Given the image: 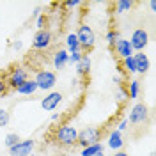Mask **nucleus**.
<instances>
[{"label": "nucleus", "mask_w": 156, "mask_h": 156, "mask_svg": "<svg viewBox=\"0 0 156 156\" xmlns=\"http://www.w3.org/2000/svg\"><path fill=\"white\" fill-rule=\"evenodd\" d=\"M78 140V129L71 124H60L55 129V142L60 147H73L76 146Z\"/></svg>", "instance_id": "obj_1"}, {"label": "nucleus", "mask_w": 156, "mask_h": 156, "mask_svg": "<svg viewBox=\"0 0 156 156\" xmlns=\"http://www.w3.org/2000/svg\"><path fill=\"white\" fill-rule=\"evenodd\" d=\"M75 34H76V39H78V44H80L82 53H89L90 50L96 46V34H94V30L90 29L87 23L78 25V29Z\"/></svg>", "instance_id": "obj_2"}, {"label": "nucleus", "mask_w": 156, "mask_h": 156, "mask_svg": "<svg viewBox=\"0 0 156 156\" xmlns=\"http://www.w3.org/2000/svg\"><path fill=\"white\" fill-rule=\"evenodd\" d=\"M101 136H103V129L98 126H85L83 129L78 131V140L76 144L82 149L87 146H92V144H98L101 142Z\"/></svg>", "instance_id": "obj_3"}, {"label": "nucleus", "mask_w": 156, "mask_h": 156, "mask_svg": "<svg viewBox=\"0 0 156 156\" xmlns=\"http://www.w3.org/2000/svg\"><path fill=\"white\" fill-rule=\"evenodd\" d=\"M32 80L36 82L37 90H46V92H50V90H53V87L57 85V73L41 68V69H37L36 76L32 78Z\"/></svg>", "instance_id": "obj_4"}, {"label": "nucleus", "mask_w": 156, "mask_h": 156, "mask_svg": "<svg viewBox=\"0 0 156 156\" xmlns=\"http://www.w3.org/2000/svg\"><path fill=\"white\" fill-rule=\"evenodd\" d=\"M4 78H5L7 87L12 89V90H16L23 82L29 80V71H27V68H23V66H12L9 69V73H7V76H4Z\"/></svg>", "instance_id": "obj_5"}, {"label": "nucleus", "mask_w": 156, "mask_h": 156, "mask_svg": "<svg viewBox=\"0 0 156 156\" xmlns=\"http://www.w3.org/2000/svg\"><path fill=\"white\" fill-rule=\"evenodd\" d=\"M126 121H128V124H133V126L146 124L149 121V108H147V105L146 103H135L133 107L129 108V117Z\"/></svg>", "instance_id": "obj_6"}, {"label": "nucleus", "mask_w": 156, "mask_h": 156, "mask_svg": "<svg viewBox=\"0 0 156 156\" xmlns=\"http://www.w3.org/2000/svg\"><path fill=\"white\" fill-rule=\"evenodd\" d=\"M53 43V34L50 29L44 30H37L34 34V39H32V48L37 50V51H46V50L51 46Z\"/></svg>", "instance_id": "obj_7"}, {"label": "nucleus", "mask_w": 156, "mask_h": 156, "mask_svg": "<svg viewBox=\"0 0 156 156\" xmlns=\"http://www.w3.org/2000/svg\"><path fill=\"white\" fill-rule=\"evenodd\" d=\"M129 41V44H131V48L133 51H144L146 46L149 44V32L146 29H136L133 30V34H131V37L128 39Z\"/></svg>", "instance_id": "obj_8"}, {"label": "nucleus", "mask_w": 156, "mask_h": 156, "mask_svg": "<svg viewBox=\"0 0 156 156\" xmlns=\"http://www.w3.org/2000/svg\"><path fill=\"white\" fill-rule=\"evenodd\" d=\"M34 149H36V140L25 138V140L16 142L12 147H9V154L11 156H32Z\"/></svg>", "instance_id": "obj_9"}, {"label": "nucleus", "mask_w": 156, "mask_h": 156, "mask_svg": "<svg viewBox=\"0 0 156 156\" xmlns=\"http://www.w3.org/2000/svg\"><path fill=\"white\" fill-rule=\"evenodd\" d=\"M62 99H64V94L60 90H50L48 94L41 99V108L44 112H53V110L58 108V105L62 103Z\"/></svg>", "instance_id": "obj_10"}, {"label": "nucleus", "mask_w": 156, "mask_h": 156, "mask_svg": "<svg viewBox=\"0 0 156 156\" xmlns=\"http://www.w3.org/2000/svg\"><path fill=\"white\" fill-rule=\"evenodd\" d=\"M133 62H135V73L146 75L147 71L151 69V60L144 51H136L133 53Z\"/></svg>", "instance_id": "obj_11"}, {"label": "nucleus", "mask_w": 156, "mask_h": 156, "mask_svg": "<svg viewBox=\"0 0 156 156\" xmlns=\"http://www.w3.org/2000/svg\"><path fill=\"white\" fill-rule=\"evenodd\" d=\"M114 50H115V53L119 55L121 58H128V57H133V48H131V44H129V41L128 39H122L119 37L115 41V44H114Z\"/></svg>", "instance_id": "obj_12"}, {"label": "nucleus", "mask_w": 156, "mask_h": 156, "mask_svg": "<svg viewBox=\"0 0 156 156\" xmlns=\"http://www.w3.org/2000/svg\"><path fill=\"white\" fill-rule=\"evenodd\" d=\"M107 146L115 153V151H122L124 147V138H122V133H119L117 129H112L108 133V140H107Z\"/></svg>", "instance_id": "obj_13"}, {"label": "nucleus", "mask_w": 156, "mask_h": 156, "mask_svg": "<svg viewBox=\"0 0 156 156\" xmlns=\"http://www.w3.org/2000/svg\"><path fill=\"white\" fill-rule=\"evenodd\" d=\"M75 68H76V75H78V76H89L90 68H92L90 55H89V53H82V58L75 64Z\"/></svg>", "instance_id": "obj_14"}, {"label": "nucleus", "mask_w": 156, "mask_h": 156, "mask_svg": "<svg viewBox=\"0 0 156 156\" xmlns=\"http://www.w3.org/2000/svg\"><path fill=\"white\" fill-rule=\"evenodd\" d=\"M68 57H69V53L66 51V48H58L53 55H51V66L55 69H64L66 66H68Z\"/></svg>", "instance_id": "obj_15"}, {"label": "nucleus", "mask_w": 156, "mask_h": 156, "mask_svg": "<svg viewBox=\"0 0 156 156\" xmlns=\"http://www.w3.org/2000/svg\"><path fill=\"white\" fill-rule=\"evenodd\" d=\"M16 92L21 94V96H34V94L37 92V85H36V82H34L32 78H29L27 82H23V83L16 89Z\"/></svg>", "instance_id": "obj_16"}, {"label": "nucleus", "mask_w": 156, "mask_h": 156, "mask_svg": "<svg viewBox=\"0 0 156 156\" xmlns=\"http://www.w3.org/2000/svg\"><path fill=\"white\" fill-rule=\"evenodd\" d=\"M66 51H68V53H73V51H82L75 32H69L68 36H66Z\"/></svg>", "instance_id": "obj_17"}, {"label": "nucleus", "mask_w": 156, "mask_h": 156, "mask_svg": "<svg viewBox=\"0 0 156 156\" xmlns=\"http://www.w3.org/2000/svg\"><path fill=\"white\" fill-rule=\"evenodd\" d=\"M135 5H136V4H135V2H131V0H119V2L115 4V12H117V14L129 12Z\"/></svg>", "instance_id": "obj_18"}, {"label": "nucleus", "mask_w": 156, "mask_h": 156, "mask_svg": "<svg viewBox=\"0 0 156 156\" xmlns=\"http://www.w3.org/2000/svg\"><path fill=\"white\" fill-rule=\"evenodd\" d=\"M126 90H128V98H129V99H136L138 94H140V82H138V80H131V82L128 83Z\"/></svg>", "instance_id": "obj_19"}, {"label": "nucleus", "mask_w": 156, "mask_h": 156, "mask_svg": "<svg viewBox=\"0 0 156 156\" xmlns=\"http://www.w3.org/2000/svg\"><path fill=\"white\" fill-rule=\"evenodd\" d=\"M98 153H103V144H101V142L83 147L82 153H80V156H94V154H98Z\"/></svg>", "instance_id": "obj_20"}, {"label": "nucleus", "mask_w": 156, "mask_h": 156, "mask_svg": "<svg viewBox=\"0 0 156 156\" xmlns=\"http://www.w3.org/2000/svg\"><path fill=\"white\" fill-rule=\"evenodd\" d=\"M119 37H121V36H119L117 29H108L107 36H105V39H107V43H108V46H110V48H114V44H115V41Z\"/></svg>", "instance_id": "obj_21"}, {"label": "nucleus", "mask_w": 156, "mask_h": 156, "mask_svg": "<svg viewBox=\"0 0 156 156\" xmlns=\"http://www.w3.org/2000/svg\"><path fill=\"white\" fill-rule=\"evenodd\" d=\"M122 68H124V73H126V75H135V62H133V57L122 58Z\"/></svg>", "instance_id": "obj_22"}, {"label": "nucleus", "mask_w": 156, "mask_h": 156, "mask_svg": "<svg viewBox=\"0 0 156 156\" xmlns=\"http://www.w3.org/2000/svg\"><path fill=\"white\" fill-rule=\"evenodd\" d=\"M36 27H37V30L48 29V16H46L44 12H41L37 18H36Z\"/></svg>", "instance_id": "obj_23"}, {"label": "nucleus", "mask_w": 156, "mask_h": 156, "mask_svg": "<svg viewBox=\"0 0 156 156\" xmlns=\"http://www.w3.org/2000/svg\"><path fill=\"white\" fill-rule=\"evenodd\" d=\"M115 99L119 101V103H124V101H128L129 98H128V90L124 85H119L117 87V92H115Z\"/></svg>", "instance_id": "obj_24"}, {"label": "nucleus", "mask_w": 156, "mask_h": 156, "mask_svg": "<svg viewBox=\"0 0 156 156\" xmlns=\"http://www.w3.org/2000/svg\"><path fill=\"white\" fill-rule=\"evenodd\" d=\"M11 121V114L5 108H0V128H5Z\"/></svg>", "instance_id": "obj_25"}, {"label": "nucleus", "mask_w": 156, "mask_h": 156, "mask_svg": "<svg viewBox=\"0 0 156 156\" xmlns=\"http://www.w3.org/2000/svg\"><path fill=\"white\" fill-rule=\"evenodd\" d=\"M20 140H21V138L18 136V133H7L4 142H5V146H7V149H9V147H12L16 142H20Z\"/></svg>", "instance_id": "obj_26"}, {"label": "nucleus", "mask_w": 156, "mask_h": 156, "mask_svg": "<svg viewBox=\"0 0 156 156\" xmlns=\"http://www.w3.org/2000/svg\"><path fill=\"white\" fill-rule=\"evenodd\" d=\"M80 58H82V51H73V53H69V57H68V64H76Z\"/></svg>", "instance_id": "obj_27"}, {"label": "nucleus", "mask_w": 156, "mask_h": 156, "mask_svg": "<svg viewBox=\"0 0 156 156\" xmlns=\"http://www.w3.org/2000/svg\"><path fill=\"white\" fill-rule=\"evenodd\" d=\"M80 5H82L80 0H68V2L62 4V7H66V9H75V7H80Z\"/></svg>", "instance_id": "obj_28"}, {"label": "nucleus", "mask_w": 156, "mask_h": 156, "mask_svg": "<svg viewBox=\"0 0 156 156\" xmlns=\"http://www.w3.org/2000/svg\"><path fill=\"white\" fill-rule=\"evenodd\" d=\"M9 92V87H7V83H5V78L0 75V96H5Z\"/></svg>", "instance_id": "obj_29"}, {"label": "nucleus", "mask_w": 156, "mask_h": 156, "mask_svg": "<svg viewBox=\"0 0 156 156\" xmlns=\"http://www.w3.org/2000/svg\"><path fill=\"white\" fill-rule=\"evenodd\" d=\"M115 129L119 131V133H122L124 129H128V121H126V119H121V121H119V124H117V128H115Z\"/></svg>", "instance_id": "obj_30"}, {"label": "nucleus", "mask_w": 156, "mask_h": 156, "mask_svg": "<svg viewBox=\"0 0 156 156\" xmlns=\"http://www.w3.org/2000/svg\"><path fill=\"white\" fill-rule=\"evenodd\" d=\"M23 48V43H21V41H14V43H12V50H16V51H20V50Z\"/></svg>", "instance_id": "obj_31"}, {"label": "nucleus", "mask_w": 156, "mask_h": 156, "mask_svg": "<svg viewBox=\"0 0 156 156\" xmlns=\"http://www.w3.org/2000/svg\"><path fill=\"white\" fill-rule=\"evenodd\" d=\"M50 119H51V121L55 122V121H58V119H60V114H58V112H53V114L50 115Z\"/></svg>", "instance_id": "obj_32"}, {"label": "nucleus", "mask_w": 156, "mask_h": 156, "mask_svg": "<svg viewBox=\"0 0 156 156\" xmlns=\"http://www.w3.org/2000/svg\"><path fill=\"white\" fill-rule=\"evenodd\" d=\"M114 83H117V87H119V85H122V78H121V76H114Z\"/></svg>", "instance_id": "obj_33"}, {"label": "nucleus", "mask_w": 156, "mask_h": 156, "mask_svg": "<svg viewBox=\"0 0 156 156\" xmlns=\"http://www.w3.org/2000/svg\"><path fill=\"white\" fill-rule=\"evenodd\" d=\"M112 156H129V154H128L126 151H115V153H114Z\"/></svg>", "instance_id": "obj_34"}, {"label": "nucleus", "mask_w": 156, "mask_h": 156, "mask_svg": "<svg viewBox=\"0 0 156 156\" xmlns=\"http://www.w3.org/2000/svg\"><path fill=\"white\" fill-rule=\"evenodd\" d=\"M39 14H41V7H39V5H37V7L34 9V12H32V16H34V18H37Z\"/></svg>", "instance_id": "obj_35"}, {"label": "nucleus", "mask_w": 156, "mask_h": 156, "mask_svg": "<svg viewBox=\"0 0 156 156\" xmlns=\"http://www.w3.org/2000/svg\"><path fill=\"white\" fill-rule=\"evenodd\" d=\"M149 7H151V11H153V12L156 11V2H154V0H153V2H149Z\"/></svg>", "instance_id": "obj_36"}, {"label": "nucleus", "mask_w": 156, "mask_h": 156, "mask_svg": "<svg viewBox=\"0 0 156 156\" xmlns=\"http://www.w3.org/2000/svg\"><path fill=\"white\" fill-rule=\"evenodd\" d=\"M94 156H105V153H98V154H94Z\"/></svg>", "instance_id": "obj_37"}, {"label": "nucleus", "mask_w": 156, "mask_h": 156, "mask_svg": "<svg viewBox=\"0 0 156 156\" xmlns=\"http://www.w3.org/2000/svg\"><path fill=\"white\" fill-rule=\"evenodd\" d=\"M151 156H154V154H151Z\"/></svg>", "instance_id": "obj_38"}, {"label": "nucleus", "mask_w": 156, "mask_h": 156, "mask_svg": "<svg viewBox=\"0 0 156 156\" xmlns=\"http://www.w3.org/2000/svg\"><path fill=\"white\" fill-rule=\"evenodd\" d=\"M32 156H34V154H32Z\"/></svg>", "instance_id": "obj_39"}]
</instances>
